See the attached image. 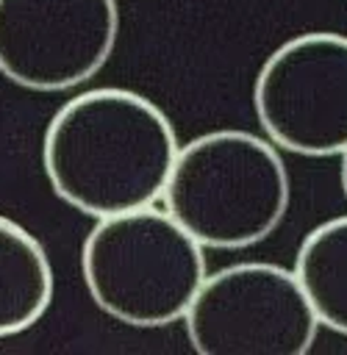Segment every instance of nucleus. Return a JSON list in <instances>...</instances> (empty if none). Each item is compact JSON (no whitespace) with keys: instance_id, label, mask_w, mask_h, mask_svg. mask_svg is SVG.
<instances>
[{"instance_id":"nucleus-1","label":"nucleus","mask_w":347,"mask_h":355,"mask_svg":"<svg viewBox=\"0 0 347 355\" xmlns=\"http://www.w3.org/2000/svg\"><path fill=\"white\" fill-rule=\"evenodd\" d=\"M169 116L133 89L69 97L47 122L42 169L58 200L86 216H111L161 200L178 153Z\"/></svg>"},{"instance_id":"nucleus-2","label":"nucleus","mask_w":347,"mask_h":355,"mask_svg":"<svg viewBox=\"0 0 347 355\" xmlns=\"http://www.w3.org/2000/svg\"><path fill=\"white\" fill-rule=\"evenodd\" d=\"M289 194L278 147L255 133L222 128L178 147L161 200L203 247L244 250L283 222Z\"/></svg>"},{"instance_id":"nucleus-9","label":"nucleus","mask_w":347,"mask_h":355,"mask_svg":"<svg viewBox=\"0 0 347 355\" xmlns=\"http://www.w3.org/2000/svg\"><path fill=\"white\" fill-rule=\"evenodd\" d=\"M339 178H341V191L347 197V150L341 153V169H339Z\"/></svg>"},{"instance_id":"nucleus-3","label":"nucleus","mask_w":347,"mask_h":355,"mask_svg":"<svg viewBox=\"0 0 347 355\" xmlns=\"http://www.w3.org/2000/svg\"><path fill=\"white\" fill-rule=\"evenodd\" d=\"M92 302L117 322L164 327L183 319L205 277L203 244L155 205L100 216L81 247Z\"/></svg>"},{"instance_id":"nucleus-6","label":"nucleus","mask_w":347,"mask_h":355,"mask_svg":"<svg viewBox=\"0 0 347 355\" xmlns=\"http://www.w3.org/2000/svg\"><path fill=\"white\" fill-rule=\"evenodd\" d=\"M119 36L117 0H0V75L28 92L94 78Z\"/></svg>"},{"instance_id":"nucleus-5","label":"nucleus","mask_w":347,"mask_h":355,"mask_svg":"<svg viewBox=\"0 0 347 355\" xmlns=\"http://www.w3.org/2000/svg\"><path fill=\"white\" fill-rule=\"evenodd\" d=\"M266 139L286 153L328 158L347 150V36L311 31L278 44L253 83Z\"/></svg>"},{"instance_id":"nucleus-4","label":"nucleus","mask_w":347,"mask_h":355,"mask_svg":"<svg viewBox=\"0 0 347 355\" xmlns=\"http://www.w3.org/2000/svg\"><path fill=\"white\" fill-rule=\"evenodd\" d=\"M183 322L200 355H305L319 330L294 272L261 261L205 275Z\"/></svg>"},{"instance_id":"nucleus-7","label":"nucleus","mask_w":347,"mask_h":355,"mask_svg":"<svg viewBox=\"0 0 347 355\" xmlns=\"http://www.w3.org/2000/svg\"><path fill=\"white\" fill-rule=\"evenodd\" d=\"M53 302V266L42 241L0 216V338L33 327Z\"/></svg>"},{"instance_id":"nucleus-8","label":"nucleus","mask_w":347,"mask_h":355,"mask_svg":"<svg viewBox=\"0 0 347 355\" xmlns=\"http://www.w3.org/2000/svg\"><path fill=\"white\" fill-rule=\"evenodd\" d=\"M319 327L347 336V216L316 225L291 266Z\"/></svg>"}]
</instances>
